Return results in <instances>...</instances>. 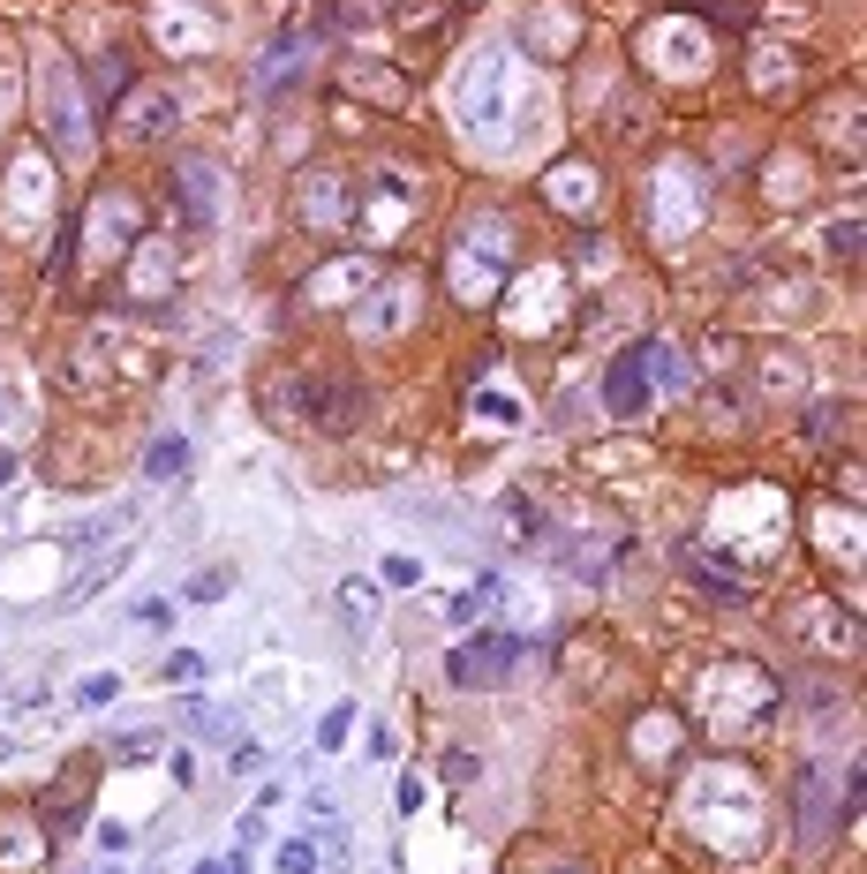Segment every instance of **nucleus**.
Segmentation results:
<instances>
[{
	"label": "nucleus",
	"instance_id": "obj_12",
	"mask_svg": "<svg viewBox=\"0 0 867 874\" xmlns=\"http://www.w3.org/2000/svg\"><path fill=\"white\" fill-rule=\"evenodd\" d=\"M129 83H137V68H129V53H106V61H99V91H106V99H122Z\"/></svg>",
	"mask_w": 867,
	"mask_h": 874
},
{
	"label": "nucleus",
	"instance_id": "obj_7",
	"mask_svg": "<svg viewBox=\"0 0 867 874\" xmlns=\"http://www.w3.org/2000/svg\"><path fill=\"white\" fill-rule=\"evenodd\" d=\"M408 309H416V280H393V287L362 309V332H370V339H393V332L408 324Z\"/></svg>",
	"mask_w": 867,
	"mask_h": 874
},
{
	"label": "nucleus",
	"instance_id": "obj_19",
	"mask_svg": "<svg viewBox=\"0 0 867 874\" xmlns=\"http://www.w3.org/2000/svg\"><path fill=\"white\" fill-rule=\"evenodd\" d=\"M340 603L355 610V626H370V603H378V595H370V588H362V581H347V588H340Z\"/></svg>",
	"mask_w": 867,
	"mask_h": 874
},
{
	"label": "nucleus",
	"instance_id": "obj_17",
	"mask_svg": "<svg viewBox=\"0 0 867 874\" xmlns=\"http://www.w3.org/2000/svg\"><path fill=\"white\" fill-rule=\"evenodd\" d=\"M347 724H355V709H347V702H340V709H332V717H324V731H317V746H347Z\"/></svg>",
	"mask_w": 867,
	"mask_h": 874
},
{
	"label": "nucleus",
	"instance_id": "obj_13",
	"mask_svg": "<svg viewBox=\"0 0 867 874\" xmlns=\"http://www.w3.org/2000/svg\"><path fill=\"white\" fill-rule=\"evenodd\" d=\"M332 196H340L332 181H309V204H302V219H309V227H324V219H340V204H332Z\"/></svg>",
	"mask_w": 867,
	"mask_h": 874
},
{
	"label": "nucleus",
	"instance_id": "obj_3",
	"mask_svg": "<svg viewBox=\"0 0 867 874\" xmlns=\"http://www.w3.org/2000/svg\"><path fill=\"white\" fill-rule=\"evenodd\" d=\"M664 377H672V355H664V347H634V355H619V362H611V385H603L611 415H641V408L664 393Z\"/></svg>",
	"mask_w": 867,
	"mask_h": 874
},
{
	"label": "nucleus",
	"instance_id": "obj_9",
	"mask_svg": "<svg viewBox=\"0 0 867 874\" xmlns=\"http://www.w3.org/2000/svg\"><path fill=\"white\" fill-rule=\"evenodd\" d=\"M634 754L664 769V761L679 754V724H672V717H641V724H634Z\"/></svg>",
	"mask_w": 867,
	"mask_h": 874
},
{
	"label": "nucleus",
	"instance_id": "obj_14",
	"mask_svg": "<svg viewBox=\"0 0 867 874\" xmlns=\"http://www.w3.org/2000/svg\"><path fill=\"white\" fill-rule=\"evenodd\" d=\"M181 460H189V445H181V437H166V445H151V483H166V475H181Z\"/></svg>",
	"mask_w": 867,
	"mask_h": 874
},
{
	"label": "nucleus",
	"instance_id": "obj_11",
	"mask_svg": "<svg viewBox=\"0 0 867 874\" xmlns=\"http://www.w3.org/2000/svg\"><path fill=\"white\" fill-rule=\"evenodd\" d=\"M490 603H498V574H483V581L468 588V595H460V603H452V618H460V626H475V618H483V610H490Z\"/></svg>",
	"mask_w": 867,
	"mask_h": 874
},
{
	"label": "nucleus",
	"instance_id": "obj_20",
	"mask_svg": "<svg viewBox=\"0 0 867 874\" xmlns=\"http://www.w3.org/2000/svg\"><path fill=\"white\" fill-rule=\"evenodd\" d=\"M423 799H431V784H423V776H416V769H408V776H400V814H416V807H423Z\"/></svg>",
	"mask_w": 867,
	"mask_h": 874
},
{
	"label": "nucleus",
	"instance_id": "obj_15",
	"mask_svg": "<svg viewBox=\"0 0 867 874\" xmlns=\"http://www.w3.org/2000/svg\"><path fill=\"white\" fill-rule=\"evenodd\" d=\"M181 724L189 731H234V717H219V709H204V702H181Z\"/></svg>",
	"mask_w": 867,
	"mask_h": 874
},
{
	"label": "nucleus",
	"instance_id": "obj_4",
	"mask_svg": "<svg viewBox=\"0 0 867 874\" xmlns=\"http://www.w3.org/2000/svg\"><path fill=\"white\" fill-rule=\"evenodd\" d=\"M347 211H355V227H362L370 242H393V234L416 219V181H408V173H378L370 196H355Z\"/></svg>",
	"mask_w": 867,
	"mask_h": 874
},
{
	"label": "nucleus",
	"instance_id": "obj_8",
	"mask_svg": "<svg viewBox=\"0 0 867 874\" xmlns=\"http://www.w3.org/2000/svg\"><path fill=\"white\" fill-rule=\"evenodd\" d=\"M551 204H566V211H588V204H603V181H596L588 166H559V173H551Z\"/></svg>",
	"mask_w": 867,
	"mask_h": 874
},
{
	"label": "nucleus",
	"instance_id": "obj_18",
	"mask_svg": "<svg viewBox=\"0 0 867 874\" xmlns=\"http://www.w3.org/2000/svg\"><path fill=\"white\" fill-rule=\"evenodd\" d=\"M196 671H204V656H189V648L166 656V679H174V686H196Z\"/></svg>",
	"mask_w": 867,
	"mask_h": 874
},
{
	"label": "nucleus",
	"instance_id": "obj_22",
	"mask_svg": "<svg viewBox=\"0 0 867 874\" xmlns=\"http://www.w3.org/2000/svg\"><path fill=\"white\" fill-rule=\"evenodd\" d=\"M196 874H250V867H242V860H234V867H196Z\"/></svg>",
	"mask_w": 867,
	"mask_h": 874
},
{
	"label": "nucleus",
	"instance_id": "obj_24",
	"mask_svg": "<svg viewBox=\"0 0 867 874\" xmlns=\"http://www.w3.org/2000/svg\"><path fill=\"white\" fill-rule=\"evenodd\" d=\"M0 761H8V738H0Z\"/></svg>",
	"mask_w": 867,
	"mask_h": 874
},
{
	"label": "nucleus",
	"instance_id": "obj_21",
	"mask_svg": "<svg viewBox=\"0 0 867 874\" xmlns=\"http://www.w3.org/2000/svg\"><path fill=\"white\" fill-rule=\"evenodd\" d=\"M137 626H151V633H166V626H174V610H166V603L151 595V603H137Z\"/></svg>",
	"mask_w": 867,
	"mask_h": 874
},
{
	"label": "nucleus",
	"instance_id": "obj_6",
	"mask_svg": "<svg viewBox=\"0 0 867 874\" xmlns=\"http://www.w3.org/2000/svg\"><path fill=\"white\" fill-rule=\"evenodd\" d=\"M166 129H174V91H158V83L137 91V83H129V91H122V137L151 144V137H166Z\"/></svg>",
	"mask_w": 867,
	"mask_h": 874
},
{
	"label": "nucleus",
	"instance_id": "obj_1",
	"mask_svg": "<svg viewBox=\"0 0 867 874\" xmlns=\"http://www.w3.org/2000/svg\"><path fill=\"white\" fill-rule=\"evenodd\" d=\"M536 114H544V99H536V76H521L513 46H475L468 76H460V121L490 151H506V144H521V129Z\"/></svg>",
	"mask_w": 867,
	"mask_h": 874
},
{
	"label": "nucleus",
	"instance_id": "obj_16",
	"mask_svg": "<svg viewBox=\"0 0 867 874\" xmlns=\"http://www.w3.org/2000/svg\"><path fill=\"white\" fill-rule=\"evenodd\" d=\"M280 874H317V845H302V837L280 845Z\"/></svg>",
	"mask_w": 867,
	"mask_h": 874
},
{
	"label": "nucleus",
	"instance_id": "obj_2",
	"mask_svg": "<svg viewBox=\"0 0 867 874\" xmlns=\"http://www.w3.org/2000/svg\"><path fill=\"white\" fill-rule=\"evenodd\" d=\"M38 114H46V137L61 144L68 166H84V158H91V121H84V99H76L68 61H46V76H38Z\"/></svg>",
	"mask_w": 867,
	"mask_h": 874
},
{
	"label": "nucleus",
	"instance_id": "obj_10",
	"mask_svg": "<svg viewBox=\"0 0 867 874\" xmlns=\"http://www.w3.org/2000/svg\"><path fill=\"white\" fill-rule=\"evenodd\" d=\"M181 181H189V219H212V211H219V166L181 158Z\"/></svg>",
	"mask_w": 867,
	"mask_h": 874
},
{
	"label": "nucleus",
	"instance_id": "obj_23",
	"mask_svg": "<svg viewBox=\"0 0 867 874\" xmlns=\"http://www.w3.org/2000/svg\"><path fill=\"white\" fill-rule=\"evenodd\" d=\"M551 874H581V867H551Z\"/></svg>",
	"mask_w": 867,
	"mask_h": 874
},
{
	"label": "nucleus",
	"instance_id": "obj_5",
	"mask_svg": "<svg viewBox=\"0 0 867 874\" xmlns=\"http://www.w3.org/2000/svg\"><path fill=\"white\" fill-rule=\"evenodd\" d=\"M521 664V641L506 633H483L475 648H452V686H498V671Z\"/></svg>",
	"mask_w": 867,
	"mask_h": 874
}]
</instances>
